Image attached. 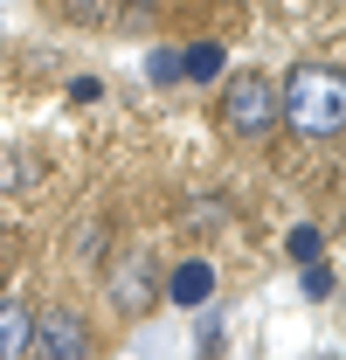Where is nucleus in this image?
I'll return each mask as SVG.
<instances>
[{"label":"nucleus","mask_w":346,"mask_h":360,"mask_svg":"<svg viewBox=\"0 0 346 360\" xmlns=\"http://www.w3.org/2000/svg\"><path fill=\"white\" fill-rule=\"evenodd\" d=\"M284 250H291V264H319V250H326V236H319V229H291V236H284Z\"/></svg>","instance_id":"nucleus-9"},{"label":"nucleus","mask_w":346,"mask_h":360,"mask_svg":"<svg viewBox=\"0 0 346 360\" xmlns=\"http://www.w3.org/2000/svg\"><path fill=\"white\" fill-rule=\"evenodd\" d=\"M0 257H7V229H0Z\"/></svg>","instance_id":"nucleus-13"},{"label":"nucleus","mask_w":346,"mask_h":360,"mask_svg":"<svg viewBox=\"0 0 346 360\" xmlns=\"http://www.w3.org/2000/svg\"><path fill=\"white\" fill-rule=\"evenodd\" d=\"M180 77H187V84H215V77H222V42L180 49Z\"/></svg>","instance_id":"nucleus-7"},{"label":"nucleus","mask_w":346,"mask_h":360,"mask_svg":"<svg viewBox=\"0 0 346 360\" xmlns=\"http://www.w3.org/2000/svg\"><path fill=\"white\" fill-rule=\"evenodd\" d=\"M35 174H42V160H28V153H0V187H7V194H28Z\"/></svg>","instance_id":"nucleus-8"},{"label":"nucleus","mask_w":346,"mask_h":360,"mask_svg":"<svg viewBox=\"0 0 346 360\" xmlns=\"http://www.w3.org/2000/svg\"><path fill=\"white\" fill-rule=\"evenodd\" d=\"M277 125L305 139H333L346 125V84L340 70H291V84L277 90Z\"/></svg>","instance_id":"nucleus-1"},{"label":"nucleus","mask_w":346,"mask_h":360,"mask_svg":"<svg viewBox=\"0 0 346 360\" xmlns=\"http://www.w3.org/2000/svg\"><path fill=\"white\" fill-rule=\"evenodd\" d=\"M63 7H70V21H104L118 0H63Z\"/></svg>","instance_id":"nucleus-12"},{"label":"nucleus","mask_w":346,"mask_h":360,"mask_svg":"<svg viewBox=\"0 0 346 360\" xmlns=\"http://www.w3.org/2000/svg\"><path fill=\"white\" fill-rule=\"evenodd\" d=\"M153 84H180V49H153Z\"/></svg>","instance_id":"nucleus-11"},{"label":"nucleus","mask_w":346,"mask_h":360,"mask_svg":"<svg viewBox=\"0 0 346 360\" xmlns=\"http://www.w3.org/2000/svg\"><path fill=\"white\" fill-rule=\"evenodd\" d=\"M28 333H35V312L21 298H0V360L28 354Z\"/></svg>","instance_id":"nucleus-6"},{"label":"nucleus","mask_w":346,"mask_h":360,"mask_svg":"<svg viewBox=\"0 0 346 360\" xmlns=\"http://www.w3.org/2000/svg\"><path fill=\"white\" fill-rule=\"evenodd\" d=\"M160 291H167V298L180 305V312H194V305H208V298H215V264H201V257H187V264L173 270V277L160 284Z\"/></svg>","instance_id":"nucleus-5"},{"label":"nucleus","mask_w":346,"mask_h":360,"mask_svg":"<svg viewBox=\"0 0 346 360\" xmlns=\"http://www.w3.org/2000/svg\"><path fill=\"white\" fill-rule=\"evenodd\" d=\"M28 354H35V360H84V354H90V326L70 312V305H56V312H35Z\"/></svg>","instance_id":"nucleus-3"},{"label":"nucleus","mask_w":346,"mask_h":360,"mask_svg":"<svg viewBox=\"0 0 346 360\" xmlns=\"http://www.w3.org/2000/svg\"><path fill=\"white\" fill-rule=\"evenodd\" d=\"M222 125L236 139H263L277 125V84H270L263 70H236V77L222 84Z\"/></svg>","instance_id":"nucleus-2"},{"label":"nucleus","mask_w":346,"mask_h":360,"mask_svg":"<svg viewBox=\"0 0 346 360\" xmlns=\"http://www.w3.org/2000/svg\"><path fill=\"white\" fill-rule=\"evenodd\" d=\"M305 298H333V264H305Z\"/></svg>","instance_id":"nucleus-10"},{"label":"nucleus","mask_w":346,"mask_h":360,"mask_svg":"<svg viewBox=\"0 0 346 360\" xmlns=\"http://www.w3.org/2000/svg\"><path fill=\"white\" fill-rule=\"evenodd\" d=\"M153 298H160L153 257H146V250H118V257H111V305H118V312H146Z\"/></svg>","instance_id":"nucleus-4"}]
</instances>
